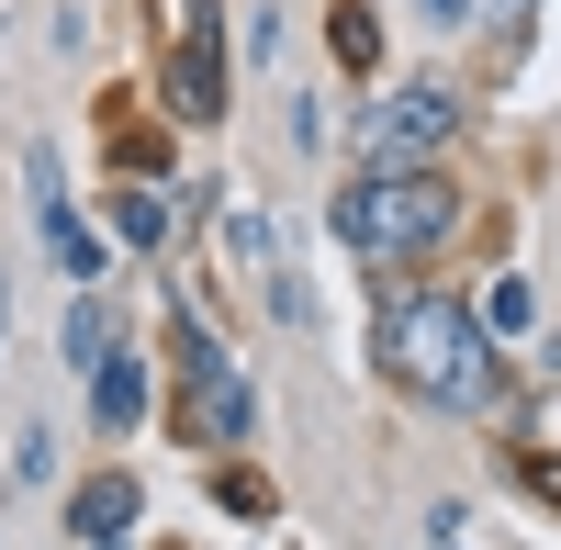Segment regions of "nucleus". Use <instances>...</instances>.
<instances>
[{"instance_id": "nucleus-11", "label": "nucleus", "mask_w": 561, "mask_h": 550, "mask_svg": "<svg viewBox=\"0 0 561 550\" xmlns=\"http://www.w3.org/2000/svg\"><path fill=\"white\" fill-rule=\"evenodd\" d=\"M45 472H57V438L23 427V438H12V483H45Z\"/></svg>"}, {"instance_id": "nucleus-6", "label": "nucleus", "mask_w": 561, "mask_h": 550, "mask_svg": "<svg viewBox=\"0 0 561 550\" xmlns=\"http://www.w3.org/2000/svg\"><path fill=\"white\" fill-rule=\"evenodd\" d=\"M158 90H169V113H180V124H214V113H225V57L192 34V45L169 57V79H158Z\"/></svg>"}, {"instance_id": "nucleus-1", "label": "nucleus", "mask_w": 561, "mask_h": 550, "mask_svg": "<svg viewBox=\"0 0 561 550\" xmlns=\"http://www.w3.org/2000/svg\"><path fill=\"white\" fill-rule=\"evenodd\" d=\"M382 371L415 404H438V416H494V404H505V359L472 326V303H449V293L382 303Z\"/></svg>"}, {"instance_id": "nucleus-4", "label": "nucleus", "mask_w": 561, "mask_h": 550, "mask_svg": "<svg viewBox=\"0 0 561 550\" xmlns=\"http://www.w3.org/2000/svg\"><path fill=\"white\" fill-rule=\"evenodd\" d=\"M180 371H192V427L203 438H248V371L203 337V314H180Z\"/></svg>"}, {"instance_id": "nucleus-12", "label": "nucleus", "mask_w": 561, "mask_h": 550, "mask_svg": "<svg viewBox=\"0 0 561 550\" xmlns=\"http://www.w3.org/2000/svg\"><path fill=\"white\" fill-rule=\"evenodd\" d=\"M337 57H348V68H370V57H382V34H370V12H337Z\"/></svg>"}, {"instance_id": "nucleus-10", "label": "nucleus", "mask_w": 561, "mask_h": 550, "mask_svg": "<svg viewBox=\"0 0 561 550\" xmlns=\"http://www.w3.org/2000/svg\"><path fill=\"white\" fill-rule=\"evenodd\" d=\"M68 359H90V371L113 359V326H102V303H79V314H68Z\"/></svg>"}, {"instance_id": "nucleus-5", "label": "nucleus", "mask_w": 561, "mask_h": 550, "mask_svg": "<svg viewBox=\"0 0 561 550\" xmlns=\"http://www.w3.org/2000/svg\"><path fill=\"white\" fill-rule=\"evenodd\" d=\"M135 517H147V494H135L124 472H102V483H90L79 506H68V528H79V550H124V539H135Z\"/></svg>"}, {"instance_id": "nucleus-9", "label": "nucleus", "mask_w": 561, "mask_h": 550, "mask_svg": "<svg viewBox=\"0 0 561 550\" xmlns=\"http://www.w3.org/2000/svg\"><path fill=\"white\" fill-rule=\"evenodd\" d=\"M113 237H124V248H158V237H169V203H158V192H113Z\"/></svg>"}, {"instance_id": "nucleus-14", "label": "nucleus", "mask_w": 561, "mask_h": 550, "mask_svg": "<svg viewBox=\"0 0 561 550\" xmlns=\"http://www.w3.org/2000/svg\"><path fill=\"white\" fill-rule=\"evenodd\" d=\"M0 314H12V270H0Z\"/></svg>"}, {"instance_id": "nucleus-7", "label": "nucleus", "mask_w": 561, "mask_h": 550, "mask_svg": "<svg viewBox=\"0 0 561 550\" xmlns=\"http://www.w3.org/2000/svg\"><path fill=\"white\" fill-rule=\"evenodd\" d=\"M147 404H158V382H147V359H135V348H113L102 371H90V416H102L113 438H124L135 416H147Z\"/></svg>"}, {"instance_id": "nucleus-8", "label": "nucleus", "mask_w": 561, "mask_h": 550, "mask_svg": "<svg viewBox=\"0 0 561 550\" xmlns=\"http://www.w3.org/2000/svg\"><path fill=\"white\" fill-rule=\"evenodd\" d=\"M34 225H45V248H57L68 282H90V270H102V248L79 237V214H68V192H57V169H45V158H34Z\"/></svg>"}, {"instance_id": "nucleus-2", "label": "nucleus", "mask_w": 561, "mask_h": 550, "mask_svg": "<svg viewBox=\"0 0 561 550\" xmlns=\"http://www.w3.org/2000/svg\"><path fill=\"white\" fill-rule=\"evenodd\" d=\"M449 225H460V192H449L438 169H370V180L337 192V237H348L359 259H382V270H393V259H427Z\"/></svg>"}, {"instance_id": "nucleus-3", "label": "nucleus", "mask_w": 561, "mask_h": 550, "mask_svg": "<svg viewBox=\"0 0 561 550\" xmlns=\"http://www.w3.org/2000/svg\"><path fill=\"white\" fill-rule=\"evenodd\" d=\"M449 147H460V90H438V79H415V90L359 113V158L370 169H438Z\"/></svg>"}, {"instance_id": "nucleus-13", "label": "nucleus", "mask_w": 561, "mask_h": 550, "mask_svg": "<svg viewBox=\"0 0 561 550\" xmlns=\"http://www.w3.org/2000/svg\"><path fill=\"white\" fill-rule=\"evenodd\" d=\"M415 23H427V34H449V23H472V0H415Z\"/></svg>"}]
</instances>
